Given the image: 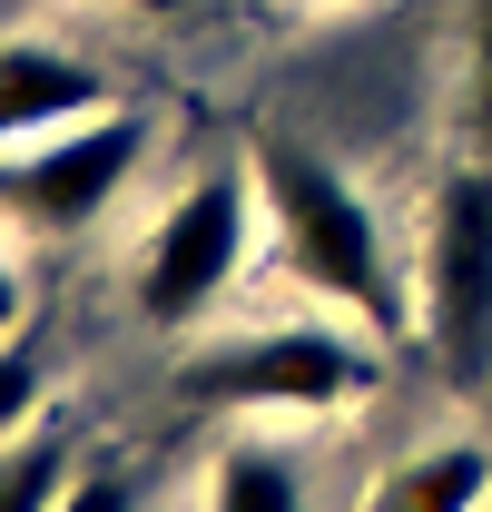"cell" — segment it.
<instances>
[{"label":"cell","mask_w":492,"mask_h":512,"mask_svg":"<svg viewBox=\"0 0 492 512\" xmlns=\"http://www.w3.org/2000/svg\"><path fill=\"white\" fill-rule=\"evenodd\" d=\"M246 178H256V227L276 237V266L306 286L315 306H345L365 335H394V325H404L384 227H374L365 188H355L325 148L286 138V128H266L256 158H246Z\"/></svg>","instance_id":"obj_1"},{"label":"cell","mask_w":492,"mask_h":512,"mask_svg":"<svg viewBox=\"0 0 492 512\" xmlns=\"http://www.w3.org/2000/svg\"><path fill=\"white\" fill-rule=\"evenodd\" d=\"M178 394L207 414H345L374 394V345L345 325H266L187 355Z\"/></svg>","instance_id":"obj_2"},{"label":"cell","mask_w":492,"mask_h":512,"mask_svg":"<svg viewBox=\"0 0 492 512\" xmlns=\"http://www.w3.org/2000/svg\"><path fill=\"white\" fill-rule=\"evenodd\" d=\"M246 227H256V178H246V168L187 178V188L158 207L138 266H128V306H138L148 325H197L227 286H237Z\"/></svg>","instance_id":"obj_3"},{"label":"cell","mask_w":492,"mask_h":512,"mask_svg":"<svg viewBox=\"0 0 492 512\" xmlns=\"http://www.w3.org/2000/svg\"><path fill=\"white\" fill-rule=\"evenodd\" d=\"M138 148H148V128L128 109H89V119L50 128L30 148H0V227H20V237H79V227H99L119 207Z\"/></svg>","instance_id":"obj_4"},{"label":"cell","mask_w":492,"mask_h":512,"mask_svg":"<svg viewBox=\"0 0 492 512\" xmlns=\"http://www.w3.org/2000/svg\"><path fill=\"white\" fill-rule=\"evenodd\" d=\"M424 335L443 384L483 394L492 384V168L443 178L424 227Z\"/></svg>","instance_id":"obj_5"},{"label":"cell","mask_w":492,"mask_h":512,"mask_svg":"<svg viewBox=\"0 0 492 512\" xmlns=\"http://www.w3.org/2000/svg\"><path fill=\"white\" fill-rule=\"evenodd\" d=\"M89 109H109V79L79 50H60V40H0V148H30L50 128L89 119Z\"/></svg>","instance_id":"obj_6"},{"label":"cell","mask_w":492,"mask_h":512,"mask_svg":"<svg viewBox=\"0 0 492 512\" xmlns=\"http://www.w3.org/2000/svg\"><path fill=\"white\" fill-rule=\"evenodd\" d=\"M483 503H492V444H433L374 493V512H483Z\"/></svg>","instance_id":"obj_7"},{"label":"cell","mask_w":492,"mask_h":512,"mask_svg":"<svg viewBox=\"0 0 492 512\" xmlns=\"http://www.w3.org/2000/svg\"><path fill=\"white\" fill-rule=\"evenodd\" d=\"M207 512H306V483H296V463L276 444H227L217 453V473H207Z\"/></svg>","instance_id":"obj_8"},{"label":"cell","mask_w":492,"mask_h":512,"mask_svg":"<svg viewBox=\"0 0 492 512\" xmlns=\"http://www.w3.org/2000/svg\"><path fill=\"white\" fill-rule=\"evenodd\" d=\"M69 493V453L50 434H10L0 444V512H60Z\"/></svg>","instance_id":"obj_9"},{"label":"cell","mask_w":492,"mask_h":512,"mask_svg":"<svg viewBox=\"0 0 492 512\" xmlns=\"http://www.w3.org/2000/svg\"><path fill=\"white\" fill-rule=\"evenodd\" d=\"M30 414H40V365L0 335V444H10V434H30Z\"/></svg>","instance_id":"obj_10"},{"label":"cell","mask_w":492,"mask_h":512,"mask_svg":"<svg viewBox=\"0 0 492 512\" xmlns=\"http://www.w3.org/2000/svg\"><path fill=\"white\" fill-rule=\"evenodd\" d=\"M473 148L492 168V0H473Z\"/></svg>","instance_id":"obj_11"},{"label":"cell","mask_w":492,"mask_h":512,"mask_svg":"<svg viewBox=\"0 0 492 512\" xmlns=\"http://www.w3.org/2000/svg\"><path fill=\"white\" fill-rule=\"evenodd\" d=\"M60 512H128V483H119V473H89V483L60 493Z\"/></svg>","instance_id":"obj_12"},{"label":"cell","mask_w":492,"mask_h":512,"mask_svg":"<svg viewBox=\"0 0 492 512\" xmlns=\"http://www.w3.org/2000/svg\"><path fill=\"white\" fill-rule=\"evenodd\" d=\"M20 306H30V296H20V266H0V335L20 325Z\"/></svg>","instance_id":"obj_13"},{"label":"cell","mask_w":492,"mask_h":512,"mask_svg":"<svg viewBox=\"0 0 492 512\" xmlns=\"http://www.w3.org/2000/svg\"><path fill=\"white\" fill-rule=\"evenodd\" d=\"M119 10H187V0H119Z\"/></svg>","instance_id":"obj_14"}]
</instances>
